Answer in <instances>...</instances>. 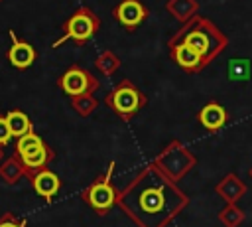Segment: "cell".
<instances>
[{
    "label": "cell",
    "mask_w": 252,
    "mask_h": 227,
    "mask_svg": "<svg viewBox=\"0 0 252 227\" xmlns=\"http://www.w3.org/2000/svg\"><path fill=\"white\" fill-rule=\"evenodd\" d=\"M189 203L187 193L154 162L118 191L116 205L138 227H167Z\"/></svg>",
    "instance_id": "obj_1"
},
{
    "label": "cell",
    "mask_w": 252,
    "mask_h": 227,
    "mask_svg": "<svg viewBox=\"0 0 252 227\" xmlns=\"http://www.w3.org/2000/svg\"><path fill=\"white\" fill-rule=\"evenodd\" d=\"M167 43H187L189 47L199 51L205 63L209 65L217 55H220L226 49L228 38L209 18L195 14L191 20L181 24V28L169 38Z\"/></svg>",
    "instance_id": "obj_2"
},
{
    "label": "cell",
    "mask_w": 252,
    "mask_h": 227,
    "mask_svg": "<svg viewBox=\"0 0 252 227\" xmlns=\"http://www.w3.org/2000/svg\"><path fill=\"white\" fill-rule=\"evenodd\" d=\"M116 162L110 160L108 168L104 170V174L96 176L83 191H81V199L96 213V215H106L118 201V189L112 184V174H114Z\"/></svg>",
    "instance_id": "obj_3"
},
{
    "label": "cell",
    "mask_w": 252,
    "mask_h": 227,
    "mask_svg": "<svg viewBox=\"0 0 252 227\" xmlns=\"http://www.w3.org/2000/svg\"><path fill=\"white\" fill-rule=\"evenodd\" d=\"M100 30V18L87 6L77 8L61 26V38H57L51 47H59L65 41H75L77 45H85L91 38L96 36Z\"/></svg>",
    "instance_id": "obj_4"
},
{
    "label": "cell",
    "mask_w": 252,
    "mask_h": 227,
    "mask_svg": "<svg viewBox=\"0 0 252 227\" xmlns=\"http://www.w3.org/2000/svg\"><path fill=\"white\" fill-rule=\"evenodd\" d=\"M167 178H171L173 182H179L181 178H185L187 172H191L197 164V156L177 138L169 140L159 152L158 156L152 160Z\"/></svg>",
    "instance_id": "obj_5"
},
{
    "label": "cell",
    "mask_w": 252,
    "mask_h": 227,
    "mask_svg": "<svg viewBox=\"0 0 252 227\" xmlns=\"http://www.w3.org/2000/svg\"><path fill=\"white\" fill-rule=\"evenodd\" d=\"M104 105L118 114L122 120H132L146 105H148V97L146 93H142L130 79H122L118 85L112 87V91L104 97Z\"/></svg>",
    "instance_id": "obj_6"
},
{
    "label": "cell",
    "mask_w": 252,
    "mask_h": 227,
    "mask_svg": "<svg viewBox=\"0 0 252 227\" xmlns=\"http://www.w3.org/2000/svg\"><path fill=\"white\" fill-rule=\"evenodd\" d=\"M57 87H59L65 95L77 97V95H87V93L98 91L100 81H98L91 71H87L85 67H81V65H71V67H67V69L59 75Z\"/></svg>",
    "instance_id": "obj_7"
},
{
    "label": "cell",
    "mask_w": 252,
    "mask_h": 227,
    "mask_svg": "<svg viewBox=\"0 0 252 227\" xmlns=\"http://www.w3.org/2000/svg\"><path fill=\"white\" fill-rule=\"evenodd\" d=\"M26 178L39 197H43L47 203H53L55 195L61 189V178L53 170H49L47 166L39 170H26Z\"/></svg>",
    "instance_id": "obj_8"
},
{
    "label": "cell",
    "mask_w": 252,
    "mask_h": 227,
    "mask_svg": "<svg viewBox=\"0 0 252 227\" xmlns=\"http://www.w3.org/2000/svg\"><path fill=\"white\" fill-rule=\"evenodd\" d=\"M112 16H114V20H116L122 28H126L128 32H134L140 24H144V22L148 20L150 12H148V8H146L140 0H122V2L114 8Z\"/></svg>",
    "instance_id": "obj_9"
},
{
    "label": "cell",
    "mask_w": 252,
    "mask_h": 227,
    "mask_svg": "<svg viewBox=\"0 0 252 227\" xmlns=\"http://www.w3.org/2000/svg\"><path fill=\"white\" fill-rule=\"evenodd\" d=\"M8 36H10V47L6 51V59L10 61V65L20 71L32 67V63L37 57L35 47L32 43H28L26 39H20L14 30H8Z\"/></svg>",
    "instance_id": "obj_10"
},
{
    "label": "cell",
    "mask_w": 252,
    "mask_h": 227,
    "mask_svg": "<svg viewBox=\"0 0 252 227\" xmlns=\"http://www.w3.org/2000/svg\"><path fill=\"white\" fill-rule=\"evenodd\" d=\"M167 47L171 61H175L185 73H199L207 67L203 55L193 47H189L187 43H167Z\"/></svg>",
    "instance_id": "obj_11"
},
{
    "label": "cell",
    "mask_w": 252,
    "mask_h": 227,
    "mask_svg": "<svg viewBox=\"0 0 252 227\" xmlns=\"http://www.w3.org/2000/svg\"><path fill=\"white\" fill-rule=\"evenodd\" d=\"M197 120H199V124H201L205 130L217 132V130H220V128L226 126V122H228V113H226V109H224L220 103L211 101V103H207V105H203V107L199 109Z\"/></svg>",
    "instance_id": "obj_12"
},
{
    "label": "cell",
    "mask_w": 252,
    "mask_h": 227,
    "mask_svg": "<svg viewBox=\"0 0 252 227\" xmlns=\"http://www.w3.org/2000/svg\"><path fill=\"white\" fill-rule=\"evenodd\" d=\"M246 184L234 174V172H228L217 186H215V191L217 195H220L226 203H236L244 193H246Z\"/></svg>",
    "instance_id": "obj_13"
},
{
    "label": "cell",
    "mask_w": 252,
    "mask_h": 227,
    "mask_svg": "<svg viewBox=\"0 0 252 227\" xmlns=\"http://www.w3.org/2000/svg\"><path fill=\"white\" fill-rule=\"evenodd\" d=\"M18 158L22 160V164H24L26 170H39V168L49 166V164L55 160V150L45 142L41 148L30 152V154H26V156H18Z\"/></svg>",
    "instance_id": "obj_14"
},
{
    "label": "cell",
    "mask_w": 252,
    "mask_h": 227,
    "mask_svg": "<svg viewBox=\"0 0 252 227\" xmlns=\"http://www.w3.org/2000/svg\"><path fill=\"white\" fill-rule=\"evenodd\" d=\"M26 176V168L22 164V160L14 154V156H8L0 162V178L8 184V186H14L18 184L22 178Z\"/></svg>",
    "instance_id": "obj_15"
},
{
    "label": "cell",
    "mask_w": 252,
    "mask_h": 227,
    "mask_svg": "<svg viewBox=\"0 0 252 227\" xmlns=\"http://www.w3.org/2000/svg\"><path fill=\"white\" fill-rule=\"evenodd\" d=\"M6 120H8V126H10V132H12L14 138H20V136H24V134H28V132L33 130L32 118L24 111H20V109L8 111L6 113Z\"/></svg>",
    "instance_id": "obj_16"
},
{
    "label": "cell",
    "mask_w": 252,
    "mask_h": 227,
    "mask_svg": "<svg viewBox=\"0 0 252 227\" xmlns=\"http://www.w3.org/2000/svg\"><path fill=\"white\" fill-rule=\"evenodd\" d=\"M165 10H167L175 20H179V22L183 24V22L191 20V18L199 12V4H197V0H167Z\"/></svg>",
    "instance_id": "obj_17"
},
{
    "label": "cell",
    "mask_w": 252,
    "mask_h": 227,
    "mask_svg": "<svg viewBox=\"0 0 252 227\" xmlns=\"http://www.w3.org/2000/svg\"><path fill=\"white\" fill-rule=\"evenodd\" d=\"M43 144H45V140H43L39 134H35V132L32 130V132H28V134H24V136L16 138L14 154H16V156H26V154H30V152H33V150L41 148Z\"/></svg>",
    "instance_id": "obj_18"
},
{
    "label": "cell",
    "mask_w": 252,
    "mask_h": 227,
    "mask_svg": "<svg viewBox=\"0 0 252 227\" xmlns=\"http://www.w3.org/2000/svg\"><path fill=\"white\" fill-rule=\"evenodd\" d=\"M94 65H96V69H98L104 77H110V75H114V73L118 71V67H120V57H118L114 51L104 49V51L98 53Z\"/></svg>",
    "instance_id": "obj_19"
},
{
    "label": "cell",
    "mask_w": 252,
    "mask_h": 227,
    "mask_svg": "<svg viewBox=\"0 0 252 227\" xmlns=\"http://www.w3.org/2000/svg\"><path fill=\"white\" fill-rule=\"evenodd\" d=\"M219 219L224 227H240L246 219V213L236 205V203H226L220 211H219Z\"/></svg>",
    "instance_id": "obj_20"
},
{
    "label": "cell",
    "mask_w": 252,
    "mask_h": 227,
    "mask_svg": "<svg viewBox=\"0 0 252 227\" xmlns=\"http://www.w3.org/2000/svg\"><path fill=\"white\" fill-rule=\"evenodd\" d=\"M71 107L75 109V113L79 116H91L96 107H98V101L93 93H87V95H77V97H71Z\"/></svg>",
    "instance_id": "obj_21"
},
{
    "label": "cell",
    "mask_w": 252,
    "mask_h": 227,
    "mask_svg": "<svg viewBox=\"0 0 252 227\" xmlns=\"http://www.w3.org/2000/svg\"><path fill=\"white\" fill-rule=\"evenodd\" d=\"M248 75H250L248 59H230V63H228V77L232 81H246Z\"/></svg>",
    "instance_id": "obj_22"
},
{
    "label": "cell",
    "mask_w": 252,
    "mask_h": 227,
    "mask_svg": "<svg viewBox=\"0 0 252 227\" xmlns=\"http://www.w3.org/2000/svg\"><path fill=\"white\" fill-rule=\"evenodd\" d=\"M0 227H28V221L26 219H18L12 211L4 213L0 217Z\"/></svg>",
    "instance_id": "obj_23"
},
{
    "label": "cell",
    "mask_w": 252,
    "mask_h": 227,
    "mask_svg": "<svg viewBox=\"0 0 252 227\" xmlns=\"http://www.w3.org/2000/svg\"><path fill=\"white\" fill-rule=\"evenodd\" d=\"M12 132H10V126H8V120H6V114H0V146L8 144L12 140Z\"/></svg>",
    "instance_id": "obj_24"
},
{
    "label": "cell",
    "mask_w": 252,
    "mask_h": 227,
    "mask_svg": "<svg viewBox=\"0 0 252 227\" xmlns=\"http://www.w3.org/2000/svg\"><path fill=\"white\" fill-rule=\"evenodd\" d=\"M4 160V146H0V162Z\"/></svg>",
    "instance_id": "obj_25"
},
{
    "label": "cell",
    "mask_w": 252,
    "mask_h": 227,
    "mask_svg": "<svg viewBox=\"0 0 252 227\" xmlns=\"http://www.w3.org/2000/svg\"><path fill=\"white\" fill-rule=\"evenodd\" d=\"M248 176H250V180H252V166H250V170H248Z\"/></svg>",
    "instance_id": "obj_26"
}]
</instances>
